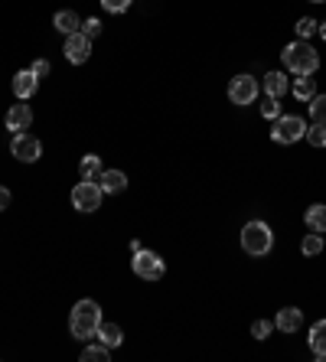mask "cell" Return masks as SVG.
Returning <instances> with one entry per match:
<instances>
[{
	"label": "cell",
	"mask_w": 326,
	"mask_h": 362,
	"mask_svg": "<svg viewBox=\"0 0 326 362\" xmlns=\"http://www.w3.org/2000/svg\"><path fill=\"white\" fill-rule=\"evenodd\" d=\"M7 206H10V189H7V187H0V213H3Z\"/></svg>",
	"instance_id": "cell-31"
},
{
	"label": "cell",
	"mask_w": 326,
	"mask_h": 362,
	"mask_svg": "<svg viewBox=\"0 0 326 362\" xmlns=\"http://www.w3.org/2000/svg\"><path fill=\"white\" fill-rule=\"evenodd\" d=\"M88 56H91V39H88L82 30L72 33V36H65V59H69V63L82 65V63H88Z\"/></svg>",
	"instance_id": "cell-9"
},
{
	"label": "cell",
	"mask_w": 326,
	"mask_h": 362,
	"mask_svg": "<svg viewBox=\"0 0 326 362\" xmlns=\"http://www.w3.org/2000/svg\"><path fill=\"white\" fill-rule=\"evenodd\" d=\"M314 3H323V0H314Z\"/></svg>",
	"instance_id": "cell-33"
},
{
	"label": "cell",
	"mask_w": 326,
	"mask_h": 362,
	"mask_svg": "<svg viewBox=\"0 0 326 362\" xmlns=\"http://www.w3.org/2000/svg\"><path fill=\"white\" fill-rule=\"evenodd\" d=\"M95 337H98V343H105L108 350H118V346L124 343V330H121L118 323H105V320H101V323H98V333H95Z\"/></svg>",
	"instance_id": "cell-13"
},
{
	"label": "cell",
	"mask_w": 326,
	"mask_h": 362,
	"mask_svg": "<svg viewBox=\"0 0 326 362\" xmlns=\"http://www.w3.org/2000/svg\"><path fill=\"white\" fill-rule=\"evenodd\" d=\"M303 138L310 140L314 147H326V125H320V121H314V125L307 127V134Z\"/></svg>",
	"instance_id": "cell-22"
},
{
	"label": "cell",
	"mask_w": 326,
	"mask_h": 362,
	"mask_svg": "<svg viewBox=\"0 0 326 362\" xmlns=\"http://www.w3.org/2000/svg\"><path fill=\"white\" fill-rule=\"evenodd\" d=\"M78 173H82V180H91V183H98V176L105 173V167H101V157H95V153H85V157H82V163H78Z\"/></svg>",
	"instance_id": "cell-17"
},
{
	"label": "cell",
	"mask_w": 326,
	"mask_h": 362,
	"mask_svg": "<svg viewBox=\"0 0 326 362\" xmlns=\"http://www.w3.org/2000/svg\"><path fill=\"white\" fill-rule=\"evenodd\" d=\"M303 255H307V258H314V255H320V251H323V235H320V232H314V235H307L303 238Z\"/></svg>",
	"instance_id": "cell-23"
},
{
	"label": "cell",
	"mask_w": 326,
	"mask_h": 362,
	"mask_svg": "<svg viewBox=\"0 0 326 362\" xmlns=\"http://www.w3.org/2000/svg\"><path fill=\"white\" fill-rule=\"evenodd\" d=\"M281 59H284V69L294 75H314L316 69H320V52H316L307 39L287 43L284 52H281Z\"/></svg>",
	"instance_id": "cell-1"
},
{
	"label": "cell",
	"mask_w": 326,
	"mask_h": 362,
	"mask_svg": "<svg viewBox=\"0 0 326 362\" xmlns=\"http://www.w3.org/2000/svg\"><path fill=\"white\" fill-rule=\"evenodd\" d=\"M303 219H307V228H310V232H320V235L326 232V206H323V202L310 206Z\"/></svg>",
	"instance_id": "cell-19"
},
{
	"label": "cell",
	"mask_w": 326,
	"mask_h": 362,
	"mask_svg": "<svg viewBox=\"0 0 326 362\" xmlns=\"http://www.w3.org/2000/svg\"><path fill=\"white\" fill-rule=\"evenodd\" d=\"M36 88H39V75L33 72V69H23V72L13 75V95H17L20 101L33 98V95H36Z\"/></svg>",
	"instance_id": "cell-10"
},
{
	"label": "cell",
	"mask_w": 326,
	"mask_h": 362,
	"mask_svg": "<svg viewBox=\"0 0 326 362\" xmlns=\"http://www.w3.org/2000/svg\"><path fill=\"white\" fill-rule=\"evenodd\" d=\"M228 98L232 105H251V101L258 98V82L251 78V75H235L232 82H228Z\"/></svg>",
	"instance_id": "cell-8"
},
{
	"label": "cell",
	"mask_w": 326,
	"mask_h": 362,
	"mask_svg": "<svg viewBox=\"0 0 326 362\" xmlns=\"http://www.w3.org/2000/svg\"><path fill=\"white\" fill-rule=\"evenodd\" d=\"M320 36H323V39H326V23H320Z\"/></svg>",
	"instance_id": "cell-32"
},
{
	"label": "cell",
	"mask_w": 326,
	"mask_h": 362,
	"mask_svg": "<svg viewBox=\"0 0 326 362\" xmlns=\"http://www.w3.org/2000/svg\"><path fill=\"white\" fill-rule=\"evenodd\" d=\"M52 26H56L63 36H72V33H78V30H82V20H78L76 10H59L56 17H52Z\"/></svg>",
	"instance_id": "cell-14"
},
{
	"label": "cell",
	"mask_w": 326,
	"mask_h": 362,
	"mask_svg": "<svg viewBox=\"0 0 326 362\" xmlns=\"http://www.w3.org/2000/svg\"><path fill=\"white\" fill-rule=\"evenodd\" d=\"M241 248L248 251L251 258H264L268 251L274 248V232L268 228V222H248L241 228Z\"/></svg>",
	"instance_id": "cell-3"
},
{
	"label": "cell",
	"mask_w": 326,
	"mask_h": 362,
	"mask_svg": "<svg viewBox=\"0 0 326 362\" xmlns=\"http://www.w3.org/2000/svg\"><path fill=\"white\" fill-rule=\"evenodd\" d=\"M101 187L98 183H91V180H82L76 189H72V206H76L78 213H95L101 209Z\"/></svg>",
	"instance_id": "cell-6"
},
{
	"label": "cell",
	"mask_w": 326,
	"mask_h": 362,
	"mask_svg": "<svg viewBox=\"0 0 326 362\" xmlns=\"http://www.w3.org/2000/svg\"><path fill=\"white\" fill-rule=\"evenodd\" d=\"M261 114L268 118V121H277V118H281V101H277V98H271V95H264Z\"/></svg>",
	"instance_id": "cell-25"
},
{
	"label": "cell",
	"mask_w": 326,
	"mask_h": 362,
	"mask_svg": "<svg viewBox=\"0 0 326 362\" xmlns=\"http://www.w3.org/2000/svg\"><path fill=\"white\" fill-rule=\"evenodd\" d=\"M251 337H254V339H268V337H271V323H268V320H254V323H251Z\"/></svg>",
	"instance_id": "cell-27"
},
{
	"label": "cell",
	"mask_w": 326,
	"mask_h": 362,
	"mask_svg": "<svg viewBox=\"0 0 326 362\" xmlns=\"http://www.w3.org/2000/svg\"><path fill=\"white\" fill-rule=\"evenodd\" d=\"M10 153L17 157V160H23V163H36L39 157H43V144H39L33 134H13L10 140Z\"/></svg>",
	"instance_id": "cell-7"
},
{
	"label": "cell",
	"mask_w": 326,
	"mask_h": 362,
	"mask_svg": "<svg viewBox=\"0 0 326 362\" xmlns=\"http://www.w3.org/2000/svg\"><path fill=\"white\" fill-rule=\"evenodd\" d=\"M310 114H314V121L326 125V95H314L310 98Z\"/></svg>",
	"instance_id": "cell-24"
},
{
	"label": "cell",
	"mask_w": 326,
	"mask_h": 362,
	"mask_svg": "<svg viewBox=\"0 0 326 362\" xmlns=\"http://www.w3.org/2000/svg\"><path fill=\"white\" fill-rule=\"evenodd\" d=\"M303 134H307V125H303V118H297V114H281L274 121V131H271L274 144H294Z\"/></svg>",
	"instance_id": "cell-4"
},
{
	"label": "cell",
	"mask_w": 326,
	"mask_h": 362,
	"mask_svg": "<svg viewBox=\"0 0 326 362\" xmlns=\"http://www.w3.org/2000/svg\"><path fill=\"white\" fill-rule=\"evenodd\" d=\"M101 7L108 13H124L131 7V0H101Z\"/></svg>",
	"instance_id": "cell-28"
},
{
	"label": "cell",
	"mask_w": 326,
	"mask_h": 362,
	"mask_svg": "<svg viewBox=\"0 0 326 362\" xmlns=\"http://www.w3.org/2000/svg\"><path fill=\"white\" fill-rule=\"evenodd\" d=\"M303 323V313L297 310V307H284V310L277 313V330H284V333H297Z\"/></svg>",
	"instance_id": "cell-15"
},
{
	"label": "cell",
	"mask_w": 326,
	"mask_h": 362,
	"mask_svg": "<svg viewBox=\"0 0 326 362\" xmlns=\"http://www.w3.org/2000/svg\"><path fill=\"white\" fill-rule=\"evenodd\" d=\"M82 33H85L88 39H95L101 33V20H95V17H91V20H85V23H82Z\"/></svg>",
	"instance_id": "cell-29"
},
{
	"label": "cell",
	"mask_w": 326,
	"mask_h": 362,
	"mask_svg": "<svg viewBox=\"0 0 326 362\" xmlns=\"http://www.w3.org/2000/svg\"><path fill=\"white\" fill-rule=\"evenodd\" d=\"M310 352H314L320 362L326 359V320L314 323V330H310Z\"/></svg>",
	"instance_id": "cell-18"
},
{
	"label": "cell",
	"mask_w": 326,
	"mask_h": 362,
	"mask_svg": "<svg viewBox=\"0 0 326 362\" xmlns=\"http://www.w3.org/2000/svg\"><path fill=\"white\" fill-rule=\"evenodd\" d=\"M33 72H36L39 78H43V75H50V63H46V59H36V63H33Z\"/></svg>",
	"instance_id": "cell-30"
},
{
	"label": "cell",
	"mask_w": 326,
	"mask_h": 362,
	"mask_svg": "<svg viewBox=\"0 0 326 362\" xmlns=\"http://www.w3.org/2000/svg\"><path fill=\"white\" fill-rule=\"evenodd\" d=\"M33 125V108L30 105H13L10 111H7V131H26V127Z\"/></svg>",
	"instance_id": "cell-12"
},
{
	"label": "cell",
	"mask_w": 326,
	"mask_h": 362,
	"mask_svg": "<svg viewBox=\"0 0 326 362\" xmlns=\"http://www.w3.org/2000/svg\"><path fill=\"white\" fill-rule=\"evenodd\" d=\"M108 356H111V350H108L105 343H98V346H85V350H82V362H108Z\"/></svg>",
	"instance_id": "cell-21"
},
{
	"label": "cell",
	"mask_w": 326,
	"mask_h": 362,
	"mask_svg": "<svg viewBox=\"0 0 326 362\" xmlns=\"http://www.w3.org/2000/svg\"><path fill=\"white\" fill-rule=\"evenodd\" d=\"M287 88H290V82H287V75H284V72H268V75H264V95L281 98Z\"/></svg>",
	"instance_id": "cell-16"
},
{
	"label": "cell",
	"mask_w": 326,
	"mask_h": 362,
	"mask_svg": "<svg viewBox=\"0 0 326 362\" xmlns=\"http://www.w3.org/2000/svg\"><path fill=\"white\" fill-rule=\"evenodd\" d=\"M131 268H134V275L144 277V281H160L163 271H166V264H163L160 255H153V251H134V262H131Z\"/></svg>",
	"instance_id": "cell-5"
},
{
	"label": "cell",
	"mask_w": 326,
	"mask_h": 362,
	"mask_svg": "<svg viewBox=\"0 0 326 362\" xmlns=\"http://www.w3.org/2000/svg\"><path fill=\"white\" fill-rule=\"evenodd\" d=\"M316 30H320V23H316V20H310V17H303L301 23H297V36H301V39H310Z\"/></svg>",
	"instance_id": "cell-26"
},
{
	"label": "cell",
	"mask_w": 326,
	"mask_h": 362,
	"mask_svg": "<svg viewBox=\"0 0 326 362\" xmlns=\"http://www.w3.org/2000/svg\"><path fill=\"white\" fill-rule=\"evenodd\" d=\"M294 95H297L301 101H310V98H314V95H316L314 78H310V75H297V78H294Z\"/></svg>",
	"instance_id": "cell-20"
},
{
	"label": "cell",
	"mask_w": 326,
	"mask_h": 362,
	"mask_svg": "<svg viewBox=\"0 0 326 362\" xmlns=\"http://www.w3.org/2000/svg\"><path fill=\"white\" fill-rule=\"evenodd\" d=\"M98 187H101V193L118 196V193H124L127 189V173L124 170H105V173L98 176Z\"/></svg>",
	"instance_id": "cell-11"
},
{
	"label": "cell",
	"mask_w": 326,
	"mask_h": 362,
	"mask_svg": "<svg viewBox=\"0 0 326 362\" xmlns=\"http://www.w3.org/2000/svg\"><path fill=\"white\" fill-rule=\"evenodd\" d=\"M98 323H101V307L95 300H78L72 313H69V330L76 339H91L98 333Z\"/></svg>",
	"instance_id": "cell-2"
}]
</instances>
